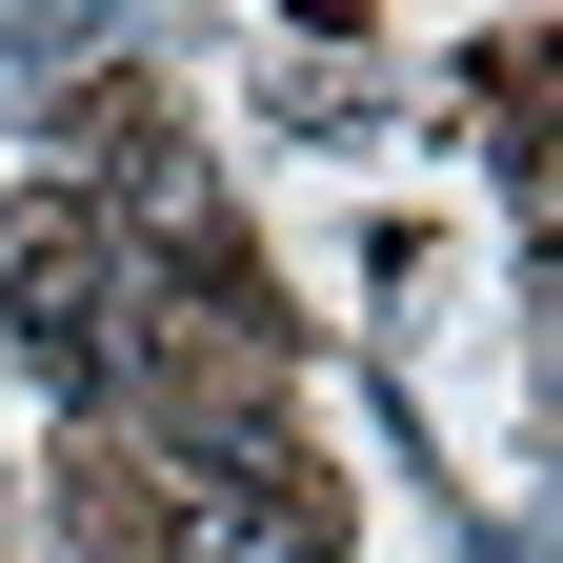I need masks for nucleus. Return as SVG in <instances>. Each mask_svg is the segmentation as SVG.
<instances>
[{"label":"nucleus","mask_w":563,"mask_h":563,"mask_svg":"<svg viewBox=\"0 0 563 563\" xmlns=\"http://www.w3.org/2000/svg\"><path fill=\"white\" fill-rule=\"evenodd\" d=\"M181 563H322V504L262 443H181Z\"/></svg>","instance_id":"f03ea898"},{"label":"nucleus","mask_w":563,"mask_h":563,"mask_svg":"<svg viewBox=\"0 0 563 563\" xmlns=\"http://www.w3.org/2000/svg\"><path fill=\"white\" fill-rule=\"evenodd\" d=\"M0 322H21V363H41L60 402H101V383H121V262H101V222H21Z\"/></svg>","instance_id":"f257e3e1"}]
</instances>
